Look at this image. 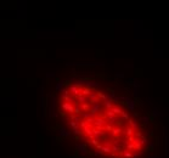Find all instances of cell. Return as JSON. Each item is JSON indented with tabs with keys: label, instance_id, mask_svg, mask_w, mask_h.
Returning a JSON list of instances; mask_svg holds the SVG:
<instances>
[{
	"label": "cell",
	"instance_id": "obj_1",
	"mask_svg": "<svg viewBox=\"0 0 169 158\" xmlns=\"http://www.w3.org/2000/svg\"><path fill=\"white\" fill-rule=\"evenodd\" d=\"M57 112L73 140L92 157L168 158V126L158 110L121 97L99 81H66Z\"/></svg>",
	"mask_w": 169,
	"mask_h": 158
}]
</instances>
